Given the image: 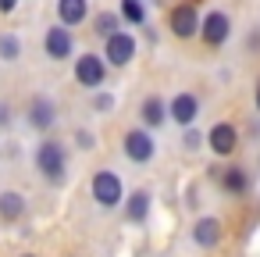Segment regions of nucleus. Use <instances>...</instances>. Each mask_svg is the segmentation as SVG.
I'll use <instances>...</instances> for the list:
<instances>
[{
	"mask_svg": "<svg viewBox=\"0 0 260 257\" xmlns=\"http://www.w3.org/2000/svg\"><path fill=\"white\" fill-rule=\"evenodd\" d=\"M32 168L47 186H64L68 182V147L57 136H43L32 150Z\"/></svg>",
	"mask_w": 260,
	"mask_h": 257,
	"instance_id": "f257e3e1",
	"label": "nucleus"
},
{
	"mask_svg": "<svg viewBox=\"0 0 260 257\" xmlns=\"http://www.w3.org/2000/svg\"><path fill=\"white\" fill-rule=\"evenodd\" d=\"M89 196L100 211H121L125 204V182L114 168H96L89 179Z\"/></svg>",
	"mask_w": 260,
	"mask_h": 257,
	"instance_id": "f03ea898",
	"label": "nucleus"
},
{
	"mask_svg": "<svg viewBox=\"0 0 260 257\" xmlns=\"http://www.w3.org/2000/svg\"><path fill=\"white\" fill-rule=\"evenodd\" d=\"M57 122H61L57 100H54L50 93H32L29 104H25V125H29L32 132H40V136H50V132L57 129Z\"/></svg>",
	"mask_w": 260,
	"mask_h": 257,
	"instance_id": "7ed1b4c3",
	"label": "nucleus"
},
{
	"mask_svg": "<svg viewBox=\"0 0 260 257\" xmlns=\"http://www.w3.org/2000/svg\"><path fill=\"white\" fill-rule=\"evenodd\" d=\"M107 72H111L107 58H104V54H93V50H86V54H82V58H75V65H72V75H75V82H79L82 90H89V93L104 90V82H107Z\"/></svg>",
	"mask_w": 260,
	"mask_h": 257,
	"instance_id": "20e7f679",
	"label": "nucleus"
},
{
	"mask_svg": "<svg viewBox=\"0 0 260 257\" xmlns=\"http://www.w3.org/2000/svg\"><path fill=\"white\" fill-rule=\"evenodd\" d=\"M200 22H203V15H200V8L192 4V0H178V4L168 11V33H171L175 40H192V36H200Z\"/></svg>",
	"mask_w": 260,
	"mask_h": 257,
	"instance_id": "39448f33",
	"label": "nucleus"
},
{
	"mask_svg": "<svg viewBox=\"0 0 260 257\" xmlns=\"http://www.w3.org/2000/svg\"><path fill=\"white\" fill-rule=\"evenodd\" d=\"M121 150H125V157L132 164H150L157 157V139H153V132L146 125H136V129H128L121 136Z\"/></svg>",
	"mask_w": 260,
	"mask_h": 257,
	"instance_id": "423d86ee",
	"label": "nucleus"
},
{
	"mask_svg": "<svg viewBox=\"0 0 260 257\" xmlns=\"http://www.w3.org/2000/svg\"><path fill=\"white\" fill-rule=\"evenodd\" d=\"M136 54H139V40L128 29H118L114 36L104 40V58H107L111 68H128L136 61Z\"/></svg>",
	"mask_w": 260,
	"mask_h": 257,
	"instance_id": "0eeeda50",
	"label": "nucleus"
},
{
	"mask_svg": "<svg viewBox=\"0 0 260 257\" xmlns=\"http://www.w3.org/2000/svg\"><path fill=\"white\" fill-rule=\"evenodd\" d=\"M43 54L57 65V61H68V58H75V36H72V29L68 25H50L47 33H43Z\"/></svg>",
	"mask_w": 260,
	"mask_h": 257,
	"instance_id": "6e6552de",
	"label": "nucleus"
},
{
	"mask_svg": "<svg viewBox=\"0 0 260 257\" xmlns=\"http://www.w3.org/2000/svg\"><path fill=\"white\" fill-rule=\"evenodd\" d=\"M189 239H192V246H196V250H217V246H221V239H224V221H221V218H214V214H203V218H196V221H192Z\"/></svg>",
	"mask_w": 260,
	"mask_h": 257,
	"instance_id": "1a4fd4ad",
	"label": "nucleus"
},
{
	"mask_svg": "<svg viewBox=\"0 0 260 257\" xmlns=\"http://www.w3.org/2000/svg\"><path fill=\"white\" fill-rule=\"evenodd\" d=\"M200 40H203L207 47H224V43L232 40V18H228L221 8L207 11L203 22H200Z\"/></svg>",
	"mask_w": 260,
	"mask_h": 257,
	"instance_id": "9d476101",
	"label": "nucleus"
},
{
	"mask_svg": "<svg viewBox=\"0 0 260 257\" xmlns=\"http://www.w3.org/2000/svg\"><path fill=\"white\" fill-rule=\"evenodd\" d=\"M200 111H203V104H200V97L189 93V90H182V93H175V97L168 100V118H171L175 125H182V129L196 125Z\"/></svg>",
	"mask_w": 260,
	"mask_h": 257,
	"instance_id": "9b49d317",
	"label": "nucleus"
},
{
	"mask_svg": "<svg viewBox=\"0 0 260 257\" xmlns=\"http://www.w3.org/2000/svg\"><path fill=\"white\" fill-rule=\"evenodd\" d=\"M207 150L214 157H232L239 150V129L232 122H214L207 129Z\"/></svg>",
	"mask_w": 260,
	"mask_h": 257,
	"instance_id": "f8f14e48",
	"label": "nucleus"
},
{
	"mask_svg": "<svg viewBox=\"0 0 260 257\" xmlns=\"http://www.w3.org/2000/svg\"><path fill=\"white\" fill-rule=\"evenodd\" d=\"M214 182L224 196H246L249 193V168H242V164L214 168Z\"/></svg>",
	"mask_w": 260,
	"mask_h": 257,
	"instance_id": "ddd939ff",
	"label": "nucleus"
},
{
	"mask_svg": "<svg viewBox=\"0 0 260 257\" xmlns=\"http://www.w3.org/2000/svg\"><path fill=\"white\" fill-rule=\"evenodd\" d=\"M150 207H153V196H150V189H132V193H125L121 214H125V221H128V225H146V218H150Z\"/></svg>",
	"mask_w": 260,
	"mask_h": 257,
	"instance_id": "4468645a",
	"label": "nucleus"
},
{
	"mask_svg": "<svg viewBox=\"0 0 260 257\" xmlns=\"http://www.w3.org/2000/svg\"><path fill=\"white\" fill-rule=\"evenodd\" d=\"M25 218H29L25 193H18V189H4V193H0V221H4V225H18Z\"/></svg>",
	"mask_w": 260,
	"mask_h": 257,
	"instance_id": "2eb2a0df",
	"label": "nucleus"
},
{
	"mask_svg": "<svg viewBox=\"0 0 260 257\" xmlns=\"http://www.w3.org/2000/svg\"><path fill=\"white\" fill-rule=\"evenodd\" d=\"M139 125H146L150 132L160 129V125H168V100L160 93L143 97V104H139Z\"/></svg>",
	"mask_w": 260,
	"mask_h": 257,
	"instance_id": "dca6fc26",
	"label": "nucleus"
},
{
	"mask_svg": "<svg viewBox=\"0 0 260 257\" xmlns=\"http://www.w3.org/2000/svg\"><path fill=\"white\" fill-rule=\"evenodd\" d=\"M93 18V8H89V0H57V22L75 29L82 22Z\"/></svg>",
	"mask_w": 260,
	"mask_h": 257,
	"instance_id": "f3484780",
	"label": "nucleus"
},
{
	"mask_svg": "<svg viewBox=\"0 0 260 257\" xmlns=\"http://www.w3.org/2000/svg\"><path fill=\"white\" fill-rule=\"evenodd\" d=\"M118 29H121V15H118V11L107 8V11H96V15H93V36L107 40V36H114Z\"/></svg>",
	"mask_w": 260,
	"mask_h": 257,
	"instance_id": "a211bd4d",
	"label": "nucleus"
},
{
	"mask_svg": "<svg viewBox=\"0 0 260 257\" xmlns=\"http://www.w3.org/2000/svg\"><path fill=\"white\" fill-rule=\"evenodd\" d=\"M22 50H25V47H22V36H18V33H11V29L0 33V61H4V65H15V61L22 58Z\"/></svg>",
	"mask_w": 260,
	"mask_h": 257,
	"instance_id": "6ab92c4d",
	"label": "nucleus"
},
{
	"mask_svg": "<svg viewBox=\"0 0 260 257\" xmlns=\"http://www.w3.org/2000/svg\"><path fill=\"white\" fill-rule=\"evenodd\" d=\"M118 15H121V22H128V25H146V0H121L118 4Z\"/></svg>",
	"mask_w": 260,
	"mask_h": 257,
	"instance_id": "aec40b11",
	"label": "nucleus"
},
{
	"mask_svg": "<svg viewBox=\"0 0 260 257\" xmlns=\"http://www.w3.org/2000/svg\"><path fill=\"white\" fill-rule=\"evenodd\" d=\"M203 147H207V132H203V129H196V125L182 129V150H185V154H196V150H203Z\"/></svg>",
	"mask_w": 260,
	"mask_h": 257,
	"instance_id": "412c9836",
	"label": "nucleus"
},
{
	"mask_svg": "<svg viewBox=\"0 0 260 257\" xmlns=\"http://www.w3.org/2000/svg\"><path fill=\"white\" fill-rule=\"evenodd\" d=\"M114 104H118L114 93H107V90H96V93H93V111H96V115H111Z\"/></svg>",
	"mask_w": 260,
	"mask_h": 257,
	"instance_id": "4be33fe9",
	"label": "nucleus"
},
{
	"mask_svg": "<svg viewBox=\"0 0 260 257\" xmlns=\"http://www.w3.org/2000/svg\"><path fill=\"white\" fill-rule=\"evenodd\" d=\"M72 143H75V150H82V154H89V150H96V136H93V129H75V136H72Z\"/></svg>",
	"mask_w": 260,
	"mask_h": 257,
	"instance_id": "5701e85b",
	"label": "nucleus"
},
{
	"mask_svg": "<svg viewBox=\"0 0 260 257\" xmlns=\"http://www.w3.org/2000/svg\"><path fill=\"white\" fill-rule=\"evenodd\" d=\"M8 125H11V107L0 104V129H8Z\"/></svg>",
	"mask_w": 260,
	"mask_h": 257,
	"instance_id": "b1692460",
	"label": "nucleus"
},
{
	"mask_svg": "<svg viewBox=\"0 0 260 257\" xmlns=\"http://www.w3.org/2000/svg\"><path fill=\"white\" fill-rule=\"evenodd\" d=\"M246 47H249V50H260V29H256V33H249V36H246Z\"/></svg>",
	"mask_w": 260,
	"mask_h": 257,
	"instance_id": "393cba45",
	"label": "nucleus"
},
{
	"mask_svg": "<svg viewBox=\"0 0 260 257\" xmlns=\"http://www.w3.org/2000/svg\"><path fill=\"white\" fill-rule=\"evenodd\" d=\"M18 8V0H0V15H11Z\"/></svg>",
	"mask_w": 260,
	"mask_h": 257,
	"instance_id": "a878e982",
	"label": "nucleus"
},
{
	"mask_svg": "<svg viewBox=\"0 0 260 257\" xmlns=\"http://www.w3.org/2000/svg\"><path fill=\"white\" fill-rule=\"evenodd\" d=\"M253 107H256V115H260V82H256V90H253Z\"/></svg>",
	"mask_w": 260,
	"mask_h": 257,
	"instance_id": "bb28decb",
	"label": "nucleus"
},
{
	"mask_svg": "<svg viewBox=\"0 0 260 257\" xmlns=\"http://www.w3.org/2000/svg\"><path fill=\"white\" fill-rule=\"evenodd\" d=\"M22 257H36V253H22Z\"/></svg>",
	"mask_w": 260,
	"mask_h": 257,
	"instance_id": "cd10ccee",
	"label": "nucleus"
},
{
	"mask_svg": "<svg viewBox=\"0 0 260 257\" xmlns=\"http://www.w3.org/2000/svg\"><path fill=\"white\" fill-rule=\"evenodd\" d=\"M72 257H79V253H72Z\"/></svg>",
	"mask_w": 260,
	"mask_h": 257,
	"instance_id": "c85d7f7f",
	"label": "nucleus"
}]
</instances>
